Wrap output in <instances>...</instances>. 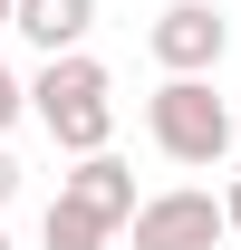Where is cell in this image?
<instances>
[{
  "label": "cell",
  "instance_id": "1",
  "mask_svg": "<svg viewBox=\"0 0 241 250\" xmlns=\"http://www.w3.org/2000/svg\"><path fill=\"white\" fill-rule=\"evenodd\" d=\"M29 116H39V135H48L68 164H77V154H106V135H116V77H106V58H87V48L39 58Z\"/></svg>",
  "mask_w": 241,
  "mask_h": 250
},
{
  "label": "cell",
  "instance_id": "2",
  "mask_svg": "<svg viewBox=\"0 0 241 250\" xmlns=\"http://www.w3.org/2000/svg\"><path fill=\"white\" fill-rule=\"evenodd\" d=\"M145 135H154V154L164 164H222L232 154V106L212 96V77H164V87L145 96Z\"/></svg>",
  "mask_w": 241,
  "mask_h": 250
},
{
  "label": "cell",
  "instance_id": "3",
  "mask_svg": "<svg viewBox=\"0 0 241 250\" xmlns=\"http://www.w3.org/2000/svg\"><path fill=\"white\" fill-rule=\"evenodd\" d=\"M145 48H154L164 77H212V67L232 58V20H222L212 0H164L154 29H145Z\"/></svg>",
  "mask_w": 241,
  "mask_h": 250
},
{
  "label": "cell",
  "instance_id": "4",
  "mask_svg": "<svg viewBox=\"0 0 241 250\" xmlns=\"http://www.w3.org/2000/svg\"><path fill=\"white\" fill-rule=\"evenodd\" d=\"M125 231H135V250H212V241H232V231H222V202H212L203 183H174V192H145Z\"/></svg>",
  "mask_w": 241,
  "mask_h": 250
},
{
  "label": "cell",
  "instance_id": "5",
  "mask_svg": "<svg viewBox=\"0 0 241 250\" xmlns=\"http://www.w3.org/2000/svg\"><path fill=\"white\" fill-rule=\"evenodd\" d=\"M58 202H77L87 221H106V231H125L145 192H135V164H125V154H77V164L58 173Z\"/></svg>",
  "mask_w": 241,
  "mask_h": 250
},
{
  "label": "cell",
  "instance_id": "6",
  "mask_svg": "<svg viewBox=\"0 0 241 250\" xmlns=\"http://www.w3.org/2000/svg\"><path fill=\"white\" fill-rule=\"evenodd\" d=\"M10 29L29 39L39 58H68V48H87V29H96V0H20V10H10Z\"/></svg>",
  "mask_w": 241,
  "mask_h": 250
},
{
  "label": "cell",
  "instance_id": "7",
  "mask_svg": "<svg viewBox=\"0 0 241 250\" xmlns=\"http://www.w3.org/2000/svg\"><path fill=\"white\" fill-rule=\"evenodd\" d=\"M39 241H48V250H106L116 231H106V221H87L77 202H48V212H39Z\"/></svg>",
  "mask_w": 241,
  "mask_h": 250
},
{
  "label": "cell",
  "instance_id": "8",
  "mask_svg": "<svg viewBox=\"0 0 241 250\" xmlns=\"http://www.w3.org/2000/svg\"><path fill=\"white\" fill-rule=\"evenodd\" d=\"M20 116H29V77H20V67L0 58V135H10V125H20Z\"/></svg>",
  "mask_w": 241,
  "mask_h": 250
},
{
  "label": "cell",
  "instance_id": "9",
  "mask_svg": "<svg viewBox=\"0 0 241 250\" xmlns=\"http://www.w3.org/2000/svg\"><path fill=\"white\" fill-rule=\"evenodd\" d=\"M10 192H20V154H10V135H0V212H10Z\"/></svg>",
  "mask_w": 241,
  "mask_h": 250
},
{
  "label": "cell",
  "instance_id": "10",
  "mask_svg": "<svg viewBox=\"0 0 241 250\" xmlns=\"http://www.w3.org/2000/svg\"><path fill=\"white\" fill-rule=\"evenodd\" d=\"M222 231L241 241V173H232V192H222Z\"/></svg>",
  "mask_w": 241,
  "mask_h": 250
},
{
  "label": "cell",
  "instance_id": "11",
  "mask_svg": "<svg viewBox=\"0 0 241 250\" xmlns=\"http://www.w3.org/2000/svg\"><path fill=\"white\" fill-rule=\"evenodd\" d=\"M10 10H20V0H0V29H10Z\"/></svg>",
  "mask_w": 241,
  "mask_h": 250
},
{
  "label": "cell",
  "instance_id": "12",
  "mask_svg": "<svg viewBox=\"0 0 241 250\" xmlns=\"http://www.w3.org/2000/svg\"><path fill=\"white\" fill-rule=\"evenodd\" d=\"M232 154H241V116H232Z\"/></svg>",
  "mask_w": 241,
  "mask_h": 250
},
{
  "label": "cell",
  "instance_id": "13",
  "mask_svg": "<svg viewBox=\"0 0 241 250\" xmlns=\"http://www.w3.org/2000/svg\"><path fill=\"white\" fill-rule=\"evenodd\" d=\"M0 250H10V231H0Z\"/></svg>",
  "mask_w": 241,
  "mask_h": 250
}]
</instances>
